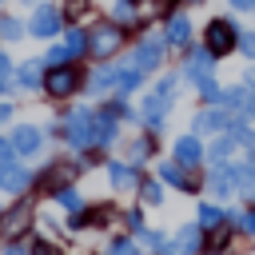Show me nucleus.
<instances>
[{
    "label": "nucleus",
    "instance_id": "nucleus-1",
    "mask_svg": "<svg viewBox=\"0 0 255 255\" xmlns=\"http://www.w3.org/2000/svg\"><path fill=\"white\" fill-rule=\"evenodd\" d=\"M124 48V28L120 24H100L96 32H88V52L96 60H112Z\"/></svg>",
    "mask_w": 255,
    "mask_h": 255
},
{
    "label": "nucleus",
    "instance_id": "nucleus-2",
    "mask_svg": "<svg viewBox=\"0 0 255 255\" xmlns=\"http://www.w3.org/2000/svg\"><path fill=\"white\" fill-rule=\"evenodd\" d=\"M235 40H239V28L231 20H211L207 24V52L211 56H227L235 48Z\"/></svg>",
    "mask_w": 255,
    "mask_h": 255
},
{
    "label": "nucleus",
    "instance_id": "nucleus-3",
    "mask_svg": "<svg viewBox=\"0 0 255 255\" xmlns=\"http://www.w3.org/2000/svg\"><path fill=\"white\" fill-rule=\"evenodd\" d=\"M80 88V72L72 68V64H56L48 76H44V92L48 96H72Z\"/></svg>",
    "mask_w": 255,
    "mask_h": 255
},
{
    "label": "nucleus",
    "instance_id": "nucleus-4",
    "mask_svg": "<svg viewBox=\"0 0 255 255\" xmlns=\"http://www.w3.org/2000/svg\"><path fill=\"white\" fill-rule=\"evenodd\" d=\"M92 120H96V116L80 108V112H72V116L56 128V135H68L72 143H80V147H84V143H92Z\"/></svg>",
    "mask_w": 255,
    "mask_h": 255
},
{
    "label": "nucleus",
    "instance_id": "nucleus-5",
    "mask_svg": "<svg viewBox=\"0 0 255 255\" xmlns=\"http://www.w3.org/2000/svg\"><path fill=\"white\" fill-rule=\"evenodd\" d=\"M171 88H175L171 80H163L159 88H151V96L143 100V116H147V124H163V116H167V108H171V100H175Z\"/></svg>",
    "mask_w": 255,
    "mask_h": 255
},
{
    "label": "nucleus",
    "instance_id": "nucleus-6",
    "mask_svg": "<svg viewBox=\"0 0 255 255\" xmlns=\"http://www.w3.org/2000/svg\"><path fill=\"white\" fill-rule=\"evenodd\" d=\"M28 223H32V203H12L4 215H0V231L8 235V239H16V235H24L28 231Z\"/></svg>",
    "mask_w": 255,
    "mask_h": 255
},
{
    "label": "nucleus",
    "instance_id": "nucleus-7",
    "mask_svg": "<svg viewBox=\"0 0 255 255\" xmlns=\"http://www.w3.org/2000/svg\"><path fill=\"white\" fill-rule=\"evenodd\" d=\"M32 36H44V40H52L56 32H60V12L56 8H48V4H40L36 12H32V28H28Z\"/></svg>",
    "mask_w": 255,
    "mask_h": 255
},
{
    "label": "nucleus",
    "instance_id": "nucleus-8",
    "mask_svg": "<svg viewBox=\"0 0 255 255\" xmlns=\"http://www.w3.org/2000/svg\"><path fill=\"white\" fill-rule=\"evenodd\" d=\"M163 44H167V40H159V36H147V40L135 48V68H139V72H147V68H159V64H163Z\"/></svg>",
    "mask_w": 255,
    "mask_h": 255
},
{
    "label": "nucleus",
    "instance_id": "nucleus-9",
    "mask_svg": "<svg viewBox=\"0 0 255 255\" xmlns=\"http://www.w3.org/2000/svg\"><path fill=\"white\" fill-rule=\"evenodd\" d=\"M223 104H227L231 112H255V88H251V84L227 88V92H223Z\"/></svg>",
    "mask_w": 255,
    "mask_h": 255
},
{
    "label": "nucleus",
    "instance_id": "nucleus-10",
    "mask_svg": "<svg viewBox=\"0 0 255 255\" xmlns=\"http://www.w3.org/2000/svg\"><path fill=\"white\" fill-rule=\"evenodd\" d=\"M199 247V231L195 227H183L175 235V243H159V255H191Z\"/></svg>",
    "mask_w": 255,
    "mask_h": 255
},
{
    "label": "nucleus",
    "instance_id": "nucleus-11",
    "mask_svg": "<svg viewBox=\"0 0 255 255\" xmlns=\"http://www.w3.org/2000/svg\"><path fill=\"white\" fill-rule=\"evenodd\" d=\"M187 80L199 84V80H211V52H187V64H183Z\"/></svg>",
    "mask_w": 255,
    "mask_h": 255
},
{
    "label": "nucleus",
    "instance_id": "nucleus-12",
    "mask_svg": "<svg viewBox=\"0 0 255 255\" xmlns=\"http://www.w3.org/2000/svg\"><path fill=\"white\" fill-rule=\"evenodd\" d=\"M199 159H203V147H199V139H195V135L175 139V163H179V167H195Z\"/></svg>",
    "mask_w": 255,
    "mask_h": 255
},
{
    "label": "nucleus",
    "instance_id": "nucleus-13",
    "mask_svg": "<svg viewBox=\"0 0 255 255\" xmlns=\"http://www.w3.org/2000/svg\"><path fill=\"white\" fill-rule=\"evenodd\" d=\"M40 139H44V135H40V128H32V124H24V128L12 131V147L24 151V155H32V151L40 147Z\"/></svg>",
    "mask_w": 255,
    "mask_h": 255
},
{
    "label": "nucleus",
    "instance_id": "nucleus-14",
    "mask_svg": "<svg viewBox=\"0 0 255 255\" xmlns=\"http://www.w3.org/2000/svg\"><path fill=\"white\" fill-rule=\"evenodd\" d=\"M163 40H167V44H179V48H183V44L191 40V20H187L183 12H175V16L167 20V36H163Z\"/></svg>",
    "mask_w": 255,
    "mask_h": 255
},
{
    "label": "nucleus",
    "instance_id": "nucleus-15",
    "mask_svg": "<svg viewBox=\"0 0 255 255\" xmlns=\"http://www.w3.org/2000/svg\"><path fill=\"white\" fill-rule=\"evenodd\" d=\"M231 120H227V112H219V108H207V112H199L195 116V131H223Z\"/></svg>",
    "mask_w": 255,
    "mask_h": 255
},
{
    "label": "nucleus",
    "instance_id": "nucleus-16",
    "mask_svg": "<svg viewBox=\"0 0 255 255\" xmlns=\"http://www.w3.org/2000/svg\"><path fill=\"white\" fill-rule=\"evenodd\" d=\"M108 175H112V187H116V191H131V187H139V183H135V167H131V163H112V167H108Z\"/></svg>",
    "mask_w": 255,
    "mask_h": 255
},
{
    "label": "nucleus",
    "instance_id": "nucleus-17",
    "mask_svg": "<svg viewBox=\"0 0 255 255\" xmlns=\"http://www.w3.org/2000/svg\"><path fill=\"white\" fill-rule=\"evenodd\" d=\"M207 187H211V195H231V191H235V171L219 163V167L211 171V179H207Z\"/></svg>",
    "mask_w": 255,
    "mask_h": 255
},
{
    "label": "nucleus",
    "instance_id": "nucleus-18",
    "mask_svg": "<svg viewBox=\"0 0 255 255\" xmlns=\"http://www.w3.org/2000/svg\"><path fill=\"white\" fill-rule=\"evenodd\" d=\"M231 171H235V191H243V195H251V199H255V155H251L247 163L231 167Z\"/></svg>",
    "mask_w": 255,
    "mask_h": 255
},
{
    "label": "nucleus",
    "instance_id": "nucleus-19",
    "mask_svg": "<svg viewBox=\"0 0 255 255\" xmlns=\"http://www.w3.org/2000/svg\"><path fill=\"white\" fill-rule=\"evenodd\" d=\"M112 139H116V120L112 116L92 120V143H112Z\"/></svg>",
    "mask_w": 255,
    "mask_h": 255
},
{
    "label": "nucleus",
    "instance_id": "nucleus-20",
    "mask_svg": "<svg viewBox=\"0 0 255 255\" xmlns=\"http://www.w3.org/2000/svg\"><path fill=\"white\" fill-rule=\"evenodd\" d=\"M159 179H167V183H175V187L191 191V175H183V167H179V163H163V167H159Z\"/></svg>",
    "mask_w": 255,
    "mask_h": 255
},
{
    "label": "nucleus",
    "instance_id": "nucleus-21",
    "mask_svg": "<svg viewBox=\"0 0 255 255\" xmlns=\"http://www.w3.org/2000/svg\"><path fill=\"white\" fill-rule=\"evenodd\" d=\"M20 84H24V88H36V84H44V72H40V60H28V64L20 68Z\"/></svg>",
    "mask_w": 255,
    "mask_h": 255
},
{
    "label": "nucleus",
    "instance_id": "nucleus-22",
    "mask_svg": "<svg viewBox=\"0 0 255 255\" xmlns=\"http://www.w3.org/2000/svg\"><path fill=\"white\" fill-rule=\"evenodd\" d=\"M72 175H76V167H64V163H56V167L48 171V179H44V183H48L52 191H60V187H64V183H68Z\"/></svg>",
    "mask_w": 255,
    "mask_h": 255
},
{
    "label": "nucleus",
    "instance_id": "nucleus-23",
    "mask_svg": "<svg viewBox=\"0 0 255 255\" xmlns=\"http://www.w3.org/2000/svg\"><path fill=\"white\" fill-rule=\"evenodd\" d=\"M24 32H28V28H24L16 16H0V36H4V40H20Z\"/></svg>",
    "mask_w": 255,
    "mask_h": 255
},
{
    "label": "nucleus",
    "instance_id": "nucleus-24",
    "mask_svg": "<svg viewBox=\"0 0 255 255\" xmlns=\"http://www.w3.org/2000/svg\"><path fill=\"white\" fill-rule=\"evenodd\" d=\"M0 187H4V191H24V187H28V175L12 167V171H4V175H0Z\"/></svg>",
    "mask_w": 255,
    "mask_h": 255
},
{
    "label": "nucleus",
    "instance_id": "nucleus-25",
    "mask_svg": "<svg viewBox=\"0 0 255 255\" xmlns=\"http://www.w3.org/2000/svg\"><path fill=\"white\" fill-rule=\"evenodd\" d=\"M112 16H116V24H135V0H120L112 8Z\"/></svg>",
    "mask_w": 255,
    "mask_h": 255
},
{
    "label": "nucleus",
    "instance_id": "nucleus-26",
    "mask_svg": "<svg viewBox=\"0 0 255 255\" xmlns=\"http://www.w3.org/2000/svg\"><path fill=\"white\" fill-rule=\"evenodd\" d=\"M64 48H68V56L76 60V56L88 48V36H84V32H68V36H64Z\"/></svg>",
    "mask_w": 255,
    "mask_h": 255
},
{
    "label": "nucleus",
    "instance_id": "nucleus-27",
    "mask_svg": "<svg viewBox=\"0 0 255 255\" xmlns=\"http://www.w3.org/2000/svg\"><path fill=\"white\" fill-rule=\"evenodd\" d=\"M219 219H223V211H219V207H211V203H203V207H199V227H207V231H211V227H219Z\"/></svg>",
    "mask_w": 255,
    "mask_h": 255
},
{
    "label": "nucleus",
    "instance_id": "nucleus-28",
    "mask_svg": "<svg viewBox=\"0 0 255 255\" xmlns=\"http://www.w3.org/2000/svg\"><path fill=\"white\" fill-rule=\"evenodd\" d=\"M231 143H235V139H231V135H219V139H215V143H211V159H215V163H223V159H227V155H231Z\"/></svg>",
    "mask_w": 255,
    "mask_h": 255
},
{
    "label": "nucleus",
    "instance_id": "nucleus-29",
    "mask_svg": "<svg viewBox=\"0 0 255 255\" xmlns=\"http://www.w3.org/2000/svg\"><path fill=\"white\" fill-rule=\"evenodd\" d=\"M139 191H143V203H163V187H159V179L139 183Z\"/></svg>",
    "mask_w": 255,
    "mask_h": 255
},
{
    "label": "nucleus",
    "instance_id": "nucleus-30",
    "mask_svg": "<svg viewBox=\"0 0 255 255\" xmlns=\"http://www.w3.org/2000/svg\"><path fill=\"white\" fill-rule=\"evenodd\" d=\"M199 92H203V100H207V104H223V92H219V84H215V80H199Z\"/></svg>",
    "mask_w": 255,
    "mask_h": 255
},
{
    "label": "nucleus",
    "instance_id": "nucleus-31",
    "mask_svg": "<svg viewBox=\"0 0 255 255\" xmlns=\"http://www.w3.org/2000/svg\"><path fill=\"white\" fill-rule=\"evenodd\" d=\"M56 203L68 207V211H80V195H76L72 187H60V191H56Z\"/></svg>",
    "mask_w": 255,
    "mask_h": 255
},
{
    "label": "nucleus",
    "instance_id": "nucleus-32",
    "mask_svg": "<svg viewBox=\"0 0 255 255\" xmlns=\"http://www.w3.org/2000/svg\"><path fill=\"white\" fill-rule=\"evenodd\" d=\"M64 16H68V20L88 16V0H64Z\"/></svg>",
    "mask_w": 255,
    "mask_h": 255
},
{
    "label": "nucleus",
    "instance_id": "nucleus-33",
    "mask_svg": "<svg viewBox=\"0 0 255 255\" xmlns=\"http://www.w3.org/2000/svg\"><path fill=\"white\" fill-rule=\"evenodd\" d=\"M12 151H16V147H12V143H8V139H0V175H4V171H12V167H16V159H12Z\"/></svg>",
    "mask_w": 255,
    "mask_h": 255
},
{
    "label": "nucleus",
    "instance_id": "nucleus-34",
    "mask_svg": "<svg viewBox=\"0 0 255 255\" xmlns=\"http://www.w3.org/2000/svg\"><path fill=\"white\" fill-rule=\"evenodd\" d=\"M227 247V227H211V239H207V251H223Z\"/></svg>",
    "mask_w": 255,
    "mask_h": 255
},
{
    "label": "nucleus",
    "instance_id": "nucleus-35",
    "mask_svg": "<svg viewBox=\"0 0 255 255\" xmlns=\"http://www.w3.org/2000/svg\"><path fill=\"white\" fill-rule=\"evenodd\" d=\"M235 44H239V52H243L247 60H255V32H239Z\"/></svg>",
    "mask_w": 255,
    "mask_h": 255
},
{
    "label": "nucleus",
    "instance_id": "nucleus-36",
    "mask_svg": "<svg viewBox=\"0 0 255 255\" xmlns=\"http://www.w3.org/2000/svg\"><path fill=\"white\" fill-rule=\"evenodd\" d=\"M108 255H139V251H135V243H131V239H116V243L108 247Z\"/></svg>",
    "mask_w": 255,
    "mask_h": 255
},
{
    "label": "nucleus",
    "instance_id": "nucleus-37",
    "mask_svg": "<svg viewBox=\"0 0 255 255\" xmlns=\"http://www.w3.org/2000/svg\"><path fill=\"white\" fill-rule=\"evenodd\" d=\"M68 60H72V56H68V48H64V44H56V48L48 52V64H52V68H56V64H68Z\"/></svg>",
    "mask_w": 255,
    "mask_h": 255
},
{
    "label": "nucleus",
    "instance_id": "nucleus-38",
    "mask_svg": "<svg viewBox=\"0 0 255 255\" xmlns=\"http://www.w3.org/2000/svg\"><path fill=\"white\" fill-rule=\"evenodd\" d=\"M143 159H147V139H135V143H131V167L143 163Z\"/></svg>",
    "mask_w": 255,
    "mask_h": 255
},
{
    "label": "nucleus",
    "instance_id": "nucleus-39",
    "mask_svg": "<svg viewBox=\"0 0 255 255\" xmlns=\"http://www.w3.org/2000/svg\"><path fill=\"white\" fill-rule=\"evenodd\" d=\"M8 80H12V60H8L4 52H0V92L8 88Z\"/></svg>",
    "mask_w": 255,
    "mask_h": 255
},
{
    "label": "nucleus",
    "instance_id": "nucleus-40",
    "mask_svg": "<svg viewBox=\"0 0 255 255\" xmlns=\"http://www.w3.org/2000/svg\"><path fill=\"white\" fill-rule=\"evenodd\" d=\"M28 255H60V251H56V247H52V243H44V239H36V243H32V251H28Z\"/></svg>",
    "mask_w": 255,
    "mask_h": 255
},
{
    "label": "nucleus",
    "instance_id": "nucleus-41",
    "mask_svg": "<svg viewBox=\"0 0 255 255\" xmlns=\"http://www.w3.org/2000/svg\"><path fill=\"white\" fill-rule=\"evenodd\" d=\"M239 227H243V231H251V235H255V207H251V211H247V215H243V219H239Z\"/></svg>",
    "mask_w": 255,
    "mask_h": 255
},
{
    "label": "nucleus",
    "instance_id": "nucleus-42",
    "mask_svg": "<svg viewBox=\"0 0 255 255\" xmlns=\"http://www.w3.org/2000/svg\"><path fill=\"white\" fill-rule=\"evenodd\" d=\"M124 223H128L131 231H139V227H143V219H139V211H128V219H124Z\"/></svg>",
    "mask_w": 255,
    "mask_h": 255
},
{
    "label": "nucleus",
    "instance_id": "nucleus-43",
    "mask_svg": "<svg viewBox=\"0 0 255 255\" xmlns=\"http://www.w3.org/2000/svg\"><path fill=\"white\" fill-rule=\"evenodd\" d=\"M175 8V0H159V12H171Z\"/></svg>",
    "mask_w": 255,
    "mask_h": 255
},
{
    "label": "nucleus",
    "instance_id": "nucleus-44",
    "mask_svg": "<svg viewBox=\"0 0 255 255\" xmlns=\"http://www.w3.org/2000/svg\"><path fill=\"white\" fill-rule=\"evenodd\" d=\"M8 116H12V108H8V104H0V124H4Z\"/></svg>",
    "mask_w": 255,
    "mask_h": 255
},
{
    "label": "nucleus",
    "instance_id": "nucleus-45",
    "mask_svg": "<svg viewBox=\"0 0 255 255\" xmlns=\"http://www.w3.org/2000/svg\"><path fill=\"white\" fill-rule=\"evenodd\" d=\"M4 255H28V251H24V247H16V243H12V247H8V251H4Z\"/></svg>",
    "mask_w": 255,
    "mask_h": 255
},
{
    "label": "nucleus",
    "instance_id": "nucleus-46",
    "mask_svg": "<svg viewBox=\"0 0 255 255\" xmlns=\"http://www.w3.org/2000/svg\"><path fill=\"white\" fill-rule=\"evenodd\" d=\"M235 8H255V0H231Z\"/></svg>",
    "mask_w": 255,
    "mask_h": 255
},
{
    "label": "nucleus",
    "instance_id": "nucleus-47",
    "mask_svg": "<svg viewBox=\"0 0 255 255\" xmlns=\"http://www.w3.org/2000/svg\"><path fill=\"white\" fill-rule=\"evenodd\" d=\"M247 84H251V88H255V64H251V72H247Z\"/></svg>",
    "mask_w": 255,
    "mask_h": 255
},
{
    "label": "nucleus",
    "instance_id": "nucleus-48",
    "mask_svg": "<svg viewBox=\"0 0 255 255\" xmlns=\"http://www.w3.org/2000/svg\"><path fill=\"white\" fill-rule=\"evenodd\" d=\"M187 4H199V0H187Z\"/></svg>",
    "mask_w": 255,
    "mask_h": 255
},
{
    "label": "nucleus",
    "instance_id": "nucleus-49",
    "mask_svg": "<svg viewBox=\"0 0 255 255\" xmlns=\"http://www.w3.org/2000/svg\"><path fill=\"white\" fill-rule=\"evenodd\" d=\"M0 215H4V211H0Z\"/></svg>",
    "mask_w": 255,
    "mask_h": 255
}]
</instances>
